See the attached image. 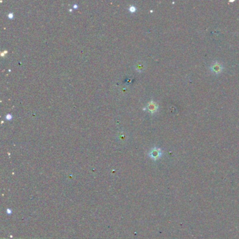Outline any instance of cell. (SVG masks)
<instances>
[{"label":"cell","mask_w":239,"mask_h":239,"mask_svg":"<svg viewBox=\"0 0 239 239\" xmlns=\"http://www.w3.org/2000/svg\"><path fill=\"white\" fill-rule=\"evenodd\" d=\"M223 65L217 61L213 62L210 65V70L215 75H219V74L222 73V72L223 71Z\"/></svg>","instance_id":"6da1fadb"},{"label":"cell","mask_w":239,"mask_h":239,"mask_svg":"<svg viewBox=\"0 0 239 239\" xmlns=\"http://www.w3.org/2000/svg\"><path fill=\"white\" fill-rule=\"evenodd\" d=\"M161 155H162L161 149L156 147L153 148L149 153V156H151V158L154 160L159 159V158L161 156Z\"/></svg>","instance_id":"7a4b0ae2"},{"label":"cell","mask_w":239,"mask_h":239,"mask_svg":"<svg viewBox=\"0 0 239 239\" xmlns=\"http://www.w3.org/2000/svg\"><path fill=\"white\" fill-rule=\"evenodd\" d=\"M147 109L151 114H154L156 112L158 109H159V105H158V104L155 103L154 101L152 100L148 103L147 105Z\"/></svg>","instance_id":"3957f363"},{"label":"cell","mask_w":239,"mask_h":239,"mask_svg":"<svg viewBox=\"0 0 239 239\" xmlns=\"http://www.w3.org/2000/svg\"><path fill=\"white\" fill-rule=\"evenodd\" d=\"M135 68L137 70L139 71V72L142 71L143 69H145V64H144V62L142 61L138 62L136 63L135 66Z\"/></svg>","instance_id":"277c9868"},{"label":"cell","mask_w":239,"mask_h":239,"mask_svg":"<svg viewBox=\"0 0 239 239\" xmlns=\"http://www.w3.org/2000/svg\"><path fill=\"white\" fill-rule=\"evenodd\" d=\"M129 9H130V11H131V12H134V11H135V8L134 6H131Z\"/></svg>","instance_id":"5b68a950"},{"label":"cell","mask_w":239,"mask_h":239,"mask_svg":"<svg viewBox=\"0 0 239 239\" xmlns=\"http://www.w3.org/2000/svg\"><path fill=\"white\" fill-rule=\"evenodd\" d=\"M6 117H11V116H10V115L9 114V115L6 116ZM9 119H10V118H9Z\"/></svg>","instance_id":"8992f818"}]
</instances>
